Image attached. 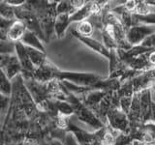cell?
Returning <instances> with one entry per match:
<instances>
[{
    "label": "cell",
    "instance_id": "obj_1",
    "mask_svg": "<svg viewBox=\"0 0 155 145\" xmlns=\"http://www.w3.org/2000/svg\"><path fill=\"white\" fill-rule=\"evenodd\" d=\"M23 32H24V24L19 21H17L10 27L8 31V36L11 40L15 41L21 38L23 35Z\"/></svg>",
    "mask_w": 155,
    "mask_h": 145
},
{
    "label": "cell",
    "instance_id": "obj_9",
    "mask_svg": "<svg viewBox=\"0 0 155 145\" xmlns=\"http://www.w3.org/2000/svg\"><path fill=\"white\" fill-rule=\"evenodd\" d=\"M82 5H84V2H82V1H77V2H74V6H75V7H81Z\"/></svg>",
    "mask_w": 155,
    "mask_h": 145
},
{
    "label": "cell",
    "instance_id": "obj_3",
    "mask_svg": "<svg viewBox=\"0 0 155 145\" xmlns=\"http://www.w3.org/2000/svg\"><path fill=\"white\" fill-rule=\"evenodd\" d=\"M137 11L139 14H144L148 12V7L147 6V4L144 3H140L138 6H137Z\"/></svg>",
    "mask_w": 155,
    "mask_h": 145
},
{
    "label": "cell",
    "instance_id": "obj_5",
    "mask_svg": "<svg viewBox=\"0 0 155 145\" xmlns=\"http://www.w3.org/2000/svg\"><path fill=\"white\" fill-rule=\"evenodd\" d=\"M136 2L135 1H127L126 2V9L129 10V11H133V10L136 8Z\"/></svg>",
    "mask_w": 155,
    "mask_h": 145
},
{
    "label": "cell",
    "instance_id": "obj_7",
    "mask_svg": "<svg viewBox=\"0 0 155 145\" xmlns=\"http://www.w3.org/2000/svg\"><path fill=\"white\" fill-rule=\"evenodd\" d=\"M91 11L92 12H93V13H98L99 12V7H98V5H97V4H92L91 5Z\"/></svg>",
    "mask_w": 155,
    "mask_h": 145
},
{
    "label": "cell",
    "instance_id": "obj_6",
    "mask_svg": "<svg viewBox=\"0 0 155 145\" xmlns=\"http://www.w3.org/2000/svg\"><path fill=\"white\" fill-rule=\"evenodd\" d=\"M143 141H144V142H147V143L151 142V141H152L151 135H150V134H145L144 137H143Z\"/></svg>",
    "mask_w": 155,
    "mask_h": 145
},
{
    "label": "cell",
    "instance_id": "obj_8",
    "mask_svg": "<svg viewBox=\"0 0 155 145\" xmlns=\"http://www.w3.org/2000/svg\"><path fill=\"white\" fill-rule=\"evenodd\" d=\"M149 60H150V62H151V63L155 64V52H153V53H151V54H150Z\"/></svg>",
    "mask_w": 155,
    "mask_h": 145
},
{
    "label": "cell",
    "instance_id": "obj_2",
    "mask_svg": "<svg viewBox=\"0 0 155 145\" xmlns=\"http://www.w3.org/2000/svg\"><path fill=\"white\" fill-rule=\"evenodd\" d=\"M79 30L81 34H84V35H89V34H91V32H92V26L90 25L89 22L84 21L81 23Z\"/></svg>",
    "mask_w": 155,
    "mask_h": 145
},
{
    "label": "cell",
    "instance_id": "obj_4",
    "mask_svg": "<svg viewBox=\"0 0 155 145\" xmlns=\"http://www.w3.org/2000/svg\"><path fill=\"white\" fill-rule=\"evenodd\" d=\"M114 143V137L110 134H106L104 137V144L105 145H111Z\"/></svg>",
    "mask_w": 155,
    "mask_h": 145
}]
</instances>
